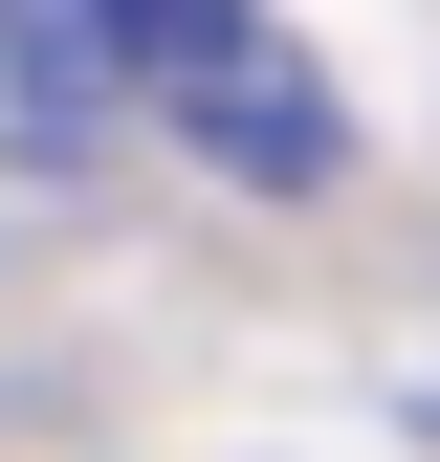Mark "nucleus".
<instances>
[{"label": "nucleus", "instance_id": "nucleus-1", "mask_svg": "<svg viewBox=\"0 0 440 462\" xmlns=\"http://www.w3.org/2000/svg\"><path fill=\"white\" fill-rule=\"evenodd\" d=\"M133 110L198 177H243V199H330L353 177V110H330V67L264 0H133Z\"/></svg>", "mask_w": 440, "mask_h": 462}, {"label": "nucleus", "instance_id": "nucleus-2", "mask_svg": "<svg viewBox=\"0 0 440 462\" xmlns=\"http://www.w3.org/2000/svg\"><path fill=\"white\" fill-rule=\"evenodd\" d=\"M110 133H154L133 110V0H0V154L88 177Z\"/></svg>", "mask_w": 440, "mask_h": 462}, {"label": "nucleus", "instance_id": "nucleus-3", "mask_svg": "<svg viewBox=\"0 0 440 462\" xmlns=\"http://www.w3.org/2000/svg\"><path fill=\"white\" fill-rule=\"evenodd\" d=\"M418 419H440V396H418Z\"/></svg>", "mask_w": 440, "mask_h": 462}]
</instances>
